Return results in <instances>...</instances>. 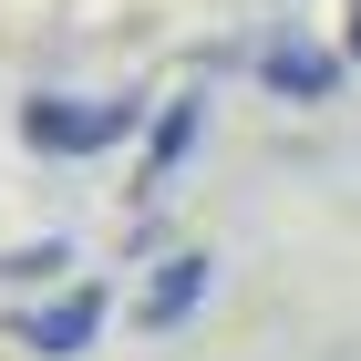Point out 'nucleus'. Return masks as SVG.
I'll return each mask as SVG.
<instances>
[{"instance_id": "1", "label": "nucleus", "mask_w": 361, "mask_h": 361, "mask_svg": "<svg viewBox=\"0 0 361 361\" xmlns=\"http://www.w3.org/2000/svg\"><path fill=\"white\" fill-rule=\"evenodd\" d=\"M135 124H145V104H124V93H31L21 104V145L31 155H104Z\"/></svg>"}, {"instance_id": "2", "label": "nucleus", "mask_w": 361, "mask_h": 361, "mask_svg": "<svg viewBox=\"0 0 361 361\" xmlns=\"http://www.w3.org/2000/svg\"><path fill=\"white\" fill-rule=\"evenodd\" d=\"M104 279H83V289H62V300H42L21 320V351H42V361H73V351H93V331H104Z\"/></svg>"}, {"instance_id": "3", "label": "nucleus", "mask_w": 361, "mask_h": 361, "mask_svg": "<svg viewBox=\"0 0 361 361\" xmlns=\"http://www.w3.org/2000/svg\"><path fill=\"white\" fill-rule=\"evenodd\" d=\"M258 83L289 93V104H310V93H331V83H341V52H320V42H300V31H279L269 52H258Z\"/></svg>"}, {"instance_id": "4", "label": "nucleus", "mask_w": 361, "mask_h": 361, "mask_svg": "<svg viewBox=\"0 0 361 361\" xmlns=\"http://www.w3.org/2000/svg\"><path fill=\"white\" fill-rule=\"evenodd\" d=\"M196 300H207V258H166V269H155V279H145V300H135V320H145V331H176V320H186V310Z\"/></svg>"}, {"instance_id": "5", "label": "nucleus", "mask_w": 361, "mask_h": 361, "mask_svg": "<svg viewBox=\"0 0 361 361\" xmlns=\"http://www.w3.org/2000/svg\"><path fill=\"white\" fill-rule=\"evenodd\" d=\"M196 145V93H176L166 114H155V155H145V176H176V155Z\"/></svg>"}, {"instance_id": "6", "label": "nucleus", "mask_w": 361, "mask_h": 361, "mask_svg": "<svg viewBox=\"0 0 361 361\" xmlns=\"http://www.w3.org/2000/svg\"><path fill=\"white\" fill-rule=\"evenodd\" d=\"M62 269V248H52V238H42V248H11V258H0V279H52Z\"/></svg>"}, {"instance_id": "7", "label": "nucleus", "mask_w": 361, "mask_h": 361, "mask_svg": "<svg viewBox=\"0 0 361 361\" xmlns=\"http://www.w3.org/2000/svg\"><path fill=\"white\" fill-rule=\"evenodd\" d=\"M341 52H351V62H361V0H351V21H341Z\"/></svg>"}]
</instances>
